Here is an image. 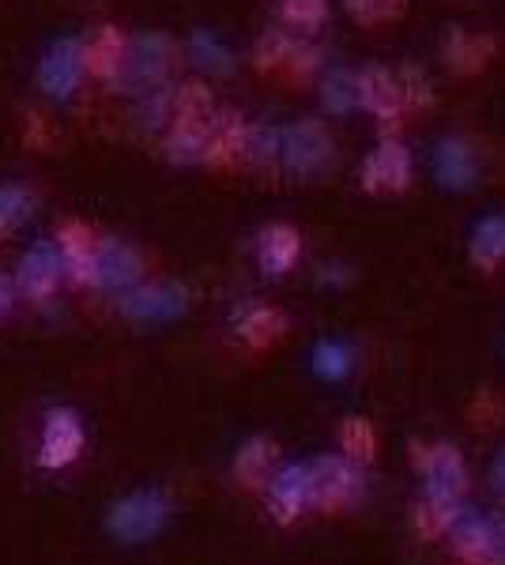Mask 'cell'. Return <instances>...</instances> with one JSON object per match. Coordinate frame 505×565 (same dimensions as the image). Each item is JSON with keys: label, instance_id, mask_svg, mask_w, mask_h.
Listing matches in <instances>:
<instances>
[{"label": "cell", "instance_id": "obj_1", "mask_svg": "<svg viewBox=\"0 0 505 565\" xmlns=\"http://www.w3.org/2000/svg\"><path fill=\"white\" fill-rule=\"evenodd\" d=\"M422 468V509L419 521L427 532H449L464 509V494H467V468L464 457L453 449V445H430L419 457Z\"/></svg>", "mask_w": 505, "mask_h": 565}, {"label": "cell", "instance_id": "obj_2", "mask_svg": "<svg viewBox=\"0 0 505 565\" xmlns=\"http://www.w3.org/2000/svg\"><path fill=\"white\" fill-rule=\"evenodd\" d=\"M219 106L211 98V87L200 84V79H189L173 90L170 103V129H167V159L178 162V167H189V162H204V148H208V132L211 121H215Z\"/></svg>", "mask_w": 505, "mask_h": 565}, {"label": "cell", "instance_id": "obj_3", "mask_svg": "<svg viewBox=\"0 0 505 565\" xmlns=\"http://www.w3.org/2000/svg\"><path fill=\"white\" fill-rule=\"evenodd\" d=\"M170 498L162 494V490H136V494H128L117 501L114 509H109V535L122 543H148L155 535L162 532V524L170 521Z\"/></svg>", "mask_w": 505, "mask_h": 565}, {"label": "cell", "instance_id": "obj_4", "mask_svg": "<svg viewBox=\"0 0 505 565\" xmlns=\"http://www.w3.org/2000/svg\"><path fill=\"white\" fill-rule=\"evenodd\" d=\"M456 558L467 565H505V516L502 513H464L449 527Z\"/></svg>", "mask_w": 505, "mask_h": 565}, {"label": "cell", "instance_id": "obj_5", "mask_svg": "<svg viewBox=\"0 0 505 565\" xmlns=\"http://www.w3.org/2000/svg\"><path fill=\"white\" fill-rule=\"evenodd\" d=\"M53 242H57L61 260H64V279L80 290L98 287V253H103V238H98L95 226L84 223V218H64Z\"/></svg>", "mask_w": 505, "mask_h": 565}, {"label": "cell", "instance_id": "obj_6", "mask_svg": "<svg viewBox=\"0 0 505 565\" xmlns=\"http://www.w3.org/2000/svg\"><path fill=\"white\" fill-rule=\"evenodd\" d=\"M333 136L325 132L320 121H298L291 129H283V170H291L295 178L325 174L333 167Z\"/></svg>", "mask_w": 505, "mask_h": 565}, {"label": "cell", "instance_id": "obj_7", "mask_svg": "<svg viewBox=\"0 0 505 565\" xmlns=\"http://www.w3.org/2000/svg\"><path fill=\"white\" fill-rule=\"evenodd\" d=\"M133 61V42L117 23L91 26L80 42V65L91 79H117Z\"/></svg>", "mask_w": 505, "mask_h": 565}, {"label": "cell", "instance_id": "obj_8", "mask_svg": "<svg viewBox=\"0 0 505 565\" xmlns=\"http://www.w3.org/2000/svg\"><path fill=\"white\" fill-rule=\"evenodd\" d=\"M314 509H344L362 498L366 476L351 457H317L314 463Z\"/></svg>", "mask_w": 505, "mask_h": 565}, {"label": "cell", "instance_id": "obj_9", "mask_svg": "<svg viewBox=\"0 0 505 565\" xmlns=\"http://www.w3.org/2000/svg\"><path fill=\"white\" fill-rule=\"evenodd\" d=\"M264 501H269V513L280 524H291L306 509H314V468L309 463H283V468H275L269 490H264Z\"/></svg>", "mask_w": 505, "mask_h": 565}, {"label": "cell", "instance_id": "obj_10", "mask_svg": "<svg viewBox=\"0 0 505 565\" xmlns=\"http://www.w3.org/2000/svg\"><path fill=\"white\" fill-rule=\"evenodd\" d=\"M84 423L72 407H50L45 412V426H42V449H39V463L45 471H61L69 468L72 460L84 452Z\"/></svg>", "mask_w": 505, "mask_h": 565}, {"label": "cell", "instance_id": "obj_11", "mask_svg": "<svg viewBox=\"0 0 505 565\" xmlns=\"http://www.w3.org/2000/svg\"><path fill=\"white\" fill-rule=\"evenodd\" d=\"M355 84H358V106H362L370 117H378L381 125H397L400 117L408 114L400 72H389L381 65H366L355 72Z\"/></svg>", "mask_w": 505, "mask_h": 565}, {"label": "cell", "instance_id": "obj_12", "mask_svg": "<svg viewBox=\"0 0 505 565\" xmlns=\"http://www.w3.org/2000/svg\"><path fill=\"white\" fill-rule=\"evenodd\" d=\"M253 57L261 72H287V76H309V72L320 68V53L314 45L287 31H264Z\"/></svg>", "mask_w": 505, "mask_h": 565}, {"label": "cell", "instance_id": "obj_13", "mask_svg": "<svg viewBox=\"0 0 505 565\" xmlns=\"http://www.w3.org/2000/svg\"><path fill=\"white\" fill-rule=\"evenodd\" d=\"M250 129L238 109H219L215 121H211L208 132V148H204V162L211 170H238L245 167V151H250Z\"/></svg>", "mask_w": 505, "mask_h": 565}, {"label": "cell", "instance_id": "obj_14", "mask_svg": "<svg viewBox=\"0 0 505 565\" xmlns=\"http://www.w3.org/2000/svg\"><path fill=\"white\" fill-rule=\"evenodd\" d=\"M366 193H403L411 185V151L400 140H381L362 162Z\"/></svg>", "mask_w": 505, "mask_h": 565}, {"label": "cell", "instance_id": "obj_15", "mask_svg": "<svg viewBox=\"0 0 505 565\" xmlns=\"http://www.w3.org/2000/svg\"><path fill=\"white\" fill-rule=\"evenodd\" d=\"M434 181L449 193H467L480 181V151L461 136H445L434 148Z\"/></svg>", "mask_w": 505, "mask_h": 565}, {"label": "cell", "instance_id": "obj_16", "mask_svg": "<svg viewBox=\"0 0 505 565\" xmlns=\"http://www.w3.org/2000/svg\"><path fill=\"white\" fill-rule=\"evenodd\" d=\"M61 282H64V260H61L57 242L34 245V249L20 260V271H15V287H20L31 302L53 298V290H57Z\"/></svg>", "mask_w": 505, "mask_h": 565}, {"label": "cell", "instance_id": "obj_17", "mask_svg": "<svg viewBox=\"0 0 505 565\" xmlns=\"http://www.w3.org/2000/svg\"><path fill=\"white\" fill-rule=\"evenodd\" d=\"M302 257V234L287 223H272L256 234V264L269 279H283Z\"/></svg>", "mask_w": 505, "mask_h": 565}, {"label": "cell", "instance_id": "obj_18", "mask_svg": "<svg viewBox=\"0 0 505 565\" xmlns=\"http://www.w3.org/2000/svg\"><path fill=\"white\" fill-rule=\"evenodd\" d=\"M283 328H287V317L272 306H261V302H250L238 309L234 317V332L242 335L250 348H269L272 340H280Z\"/></svg>", "mask_w": 505, "mask_h": 565}, {"label": "cell", "instance_id": "obj_19", "mask_svg": "<svg viewBox=\"0 0 505 565\" xmlns=\"http://www.w3.org/2000/svg\"><path fill=\"white\" fill-rule=\"evenodd\" d=\"M467 253L472 260L480 264L483 271L498 268L505 260V215L494 212V215H483L472 231V242H467Z\"/></svg>", "mask_w": 505, "mask_h": 565}, {"label": "cell", "instance_id": "obj_20", "mask_svg": "<svg viewBox=\"0 0 505 565\" xmlns=\"http://www.w3.org/2000/svg\"><path fill=\"white\" fill-rule=\"evenodd\" d=\"M140 279V257L128 245L103 238V253H98V287H128Z\"/></svg>", "mask_w": 505, "mask_h": 565}, {"label": "cell", "instance_id": "obj_21", "mask_svg": "<svg viewBox=\"0 0 505 565\" xmlns=\"http://www.w3.org/2000/svg\"><path fill=\"white\" fill-rule=\"evenodd\" d=\"M491 53H494V39H486V34H472L456 26L445 39V57L456 72H480L491 61Z\"/></svg>", "mask_w": 505, "mask_h": 565}, {"label": "cell", "instance_id": "obj_22", "mask_svg": "<svg viewBox=\"0 0 505 565\" xmlns=\"http://www.w3.org/2000/svg\"><path fill=\"white\" fill-rule=\"evenodd\" d=\"M245 167L261 170V174H275L283 167V132L272 129V125H253Z\"/></svg>", "mask_w": 505, "mask_h": 565}, {"label": "cell", "instance_id": "obj_23", "mask_svg": "<svg viewBox=\"0 0 505 565\" xmlns=\"http://www.w3.org/2000/svg\"><path fill=\"white\" fill-rule=\"evenodd\" d=\"M275 452H280V449H275L272 437H250V441H245L242 449H238V457H234V476L242 482H261L272 471Z\"/></svg>", "mask_w": 505, "mask_h": 565}, {"label": "cell", "instance_id": "obj_24", "mask_svg": "<svg viewBox=\"0 0 505 565\" xmlns=\"http://www.w3.org/2000/svg\"><path fill=\"white\" fill-rule=\"evenodd\" d=\"M351 366H355V354H351L347 343L325 340V343H317V348H314V373H317V377L344 381L347 373H351Z\"/></svg>", "mask_w": 505, "mask_h": 565}, {"label": "cell", "instance_id": "obj_25", "mask_svg": "<svg viewBox=\"0 0 505 565\" xmlns=\"http://www.w3.org/2000/svg\"><path fill=\"white\" fill-rule=\"evenodd\" d=\"M320 103H325L328 114H347L351 106H358V84L351 72H328L325 84H320Z\"/></svg>", "mask_w": 505, "mask_h": 565}, {"label": "cell", "instance_id": "obj_26", "mask_svg": "<svg viewBox=\"0 0 505 565\" xmlns=\"http://www.w3.org/2000/svg\"><path fill=\"white\" fill-rule=\"evenodd\" d=\"M280 15L287 26L309 34L328 20V0H280Z\"/></svg>", "mask_w": 505, "mask_h": 565}, {"label": "cell", "instance_id": "obj_27", "mask_svg": "<svg viewBox=\"0 0 505 565\" xmlns=\"http://www.w3.org/2000/svg\"><path fill=\"white\" fill-rule=\"evenodd\" d=\"M31 207H34L31 189L0 185V238H4V234H12L15 226H20L27 215H31Z\"/></svg>", "mask_w": 505, "mask_h": 565}, {"label": "cell", "instance_id": "obj_28", "mask_svg": "<svg viewBox=\"0 0 505 565\" xmlns=\"http://www.w3.org/2000/svg\"><path fill=\"white\" fill-rule=\"evenodd\" d=\"M339 441H344L347 457L358 463L374 457V430H370V423H362V418H347L344 430H339Z\"/></svg>", "mask_w": 505, "mask_h": 565}, {"label": "cell", "instance_id": "obj_29", "mask_svg": "<svg viewBox=\"0 0 505 565\" xmlns=\"http://www.w3.org/2000/svg\"><path fill=\"white\" fill-rule=\"evenodd\" d=\"M344 4L358 23H381L400 12L403 0H344Z\"/></svg>", "mask_w": 505, "mask_h": 565}, {"label": "cell", "instance_id": "obj_30", "mask_svg": "<svg viewBox=\"0 0 505 565\" xmlns=\"http://www.w3.org/2000/svg\"><path fill=\"white\" fill-rule=\"evenodd\" d=\"M400 87H403V103H408V109H422V106H430V84H427V76H422L419 68H403L400 72Z\"/></svg>", "mask_w": 505, "mask_h": 565}, {"label": "cell", "instance_id": "obj_31", "mask_svg": "<svg viewBox=\"0 0 505 565\" xmlns=\"http://www.w3.org/2000/svg\"><path fill=\"white\" fill-rule=\"evenodd\" d=\"M491 487H494V494H502L505 498V449L494 457L491 463Z\"/></svg>", "mask_w": 505, "mask_h": 565}, {"label": "cell", "instance_id": "obj_32", "mask_svg": "<svg viewBox=\"0 0 505 565\" xmlns=\"http://www.w3.org/2000/svg\"><path fill=\"white\" fill-rule=\"evenodd\" d=\"M8 309H12V287H8V282L0 279V321L8 317Z\"/></svg>", "mask_w": 505, "mask_h": 565}]
</instances>
